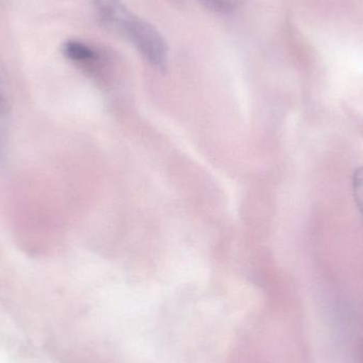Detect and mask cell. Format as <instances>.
<instances>
[{"label":"cell","instance_id":"cell-1","mask_svg":"<svg viewBox=\"0 0 363 363\" xmlns=\"http://www.w3.org/2000/svg\"><path fill=\"white\" fill-rule=\"evenodd\" d=\"M118 32L131 42L136 50L151 65L157 68H164L166 65L168 57L167 45L157 28L130 13L129 16L121 23Z\"/></svg>","mask_w":363,"mask_h":363},{"label":"cell","instance_id":"cell-2","mask_svg":"<svg viewBox=\"0 0 363 363\" xmlns=\"http://www.w3.org/2000/svg\"><path fill=\"white\" fill-rule=\"evenodd\" d=\"M96 10L104 23L118 31L130 11L125 8L123 0H94Z\"/></svg>","mask_w":363,"mask_h":363},{"label":"cell","instance_id":"cell-5","mask_svg":"<svg viewBox=\"0 0 363 363\" xmlns=\"http://www.w3.org/2000/svg\"><path fill=\"white\" fill-rule=\"evenodd\" d=\"M354 189H355L356 201L363 213V168L358 170L354 179Z\"/></svg>","mask_w":363,"mask_h":363},{"label":"cell","instance_id":"cell-4","mask_svg":"<svg viewBox=\"0 0 363 363\" xmlns=\"http://www.w3.org/2000/svg\"><path fill=\"white\" fill-rule=\"evenodd\" d=\"M208 8L217 12H230L240 4L241 0H202Z\"/></svg>","mask_w":363,"mask_h":363},{"label":"cell","instance_id":"cell-6","mask_svg":"<svg viewBox=\"0 0 363 363\" xmlns=\"http://www.w3.org/2000/svg\"><path fill=\"white\" fill-rule=\"evenodd\" d=\"M6 110L0 108V160L4 155V144H6Z\"/></svg>","mask_w":363,"mask_h":363},{"label":"cell","instance_id":"cell-3","mask_svg":"<svg viewBox=\"0 0 363 363\" xmlns=\"http://www.w3.org/2000/svg\"><path fill=\"white\" fill-rule=\"evenodd\" d=\"M63 53L74 62H91L97 57V53L89 45L80 40H67L63 45Z\"/></svg>","mask_w":363,"mask_h":363}]
</instances>
